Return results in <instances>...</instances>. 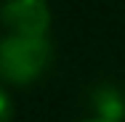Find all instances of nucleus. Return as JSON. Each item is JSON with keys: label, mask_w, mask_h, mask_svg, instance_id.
<instances>
[{"label": "nucleus", "mask_w": 125, "mask_h": 122, "mask_svg": "<svg viewBox=\"0 0 125 122\" xmlns=\"http://www.w3.org/2000/svg\"><path fill=\"white\" fill-rule=\"evenodd\" d=\"M83 122H112V120H104V117H91V120H83Z\"/></svg>", "instance_id": "5"}, {"label": "nucleus", "mask_w": 125, "mask_h": 122, "mask_svg": "<svg viewBox=\"0 0 125 122\" xmlns=\"http://www.w3.org/2000/svg\"><path fill=\"white\" fill-rule=\"evenodd\" d=\"M93 106H96V117H104V120L112 122H123L125 120V98L117 88L112 85H104L93 93Z\"/></svg>", "instance_id": "3"}, {"label": "nucleus", "mask_w": 125, "mask_h": 122, "mask_svg": "<svg viewBox=\"0 0 125 122\" xmlns=\"http://www.w3.org/2000/svg\"><path fill=\"white\" fill-rule=\"evenodd\" d=\"M13 117V106H11V98L5 90H0V122H11Z\"/></svg>", "instance_id": "4"}, {"label": "nucleus", "mask_w": 125, "mask_h": 122, "mask_svg": "<svg viewBox=\"0 0 125 122\" xmlns=\"http://www.w3.org/2000/svg\"><path fill=\"white\" fill-rule=\"evenodd\" d=\"M51 53L48 37L5 35L0 40V74L11 85H29L45 72Z\"/></svg>", "instance_id": "1"}, {"label": "nucleus", "mask_w": 125, "mask_h": 122, "mask_svg": "<svg viewBox=\"0 0 125 122\" xmlns=\"http://www.w3.org/2000/svg\"><path fill=\"white\" fill-rule=\"evenodd\" d=\"M0 24L8 35L45 37L51 29V8L45 0H5L0 5Z\"/></svg>", "instance_id": "2"}]
</instances>
